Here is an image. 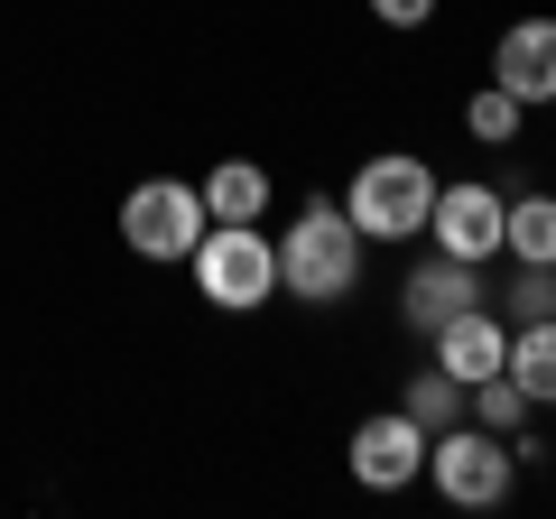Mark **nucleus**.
Listing matches in <instances>:
<instances>
[{
    "instance_id": "obj_1",
    "label": "nucleus",
    "mask_w": 556,
    "mask_h": 519,
    "mask_svg": "<svg viewBox=\"0 0 556 519\" xmlns=\"http://www.w3.org/2000/svg\"><path fill=\"white\" fill-rule=\"evenodd\" d=\"M362 251H371V241L353 232V214L325 204V195H306V214L278 232V288H288L298 306H334V298H353Z\"/></svg>"
},
{
    "instance_id": "obj_2",
    "label": "nucleus",
    "mask_w": 556,
    "mask_h": 519,
    "mask_svg": "<svg viewBox=\"0 0 556 519\" xmlns=\"http://www.w3.org/2000/svg\"><path fill=\"white\" fill-rule=\"evenodd\" d=\"M427 482H437V501H455V510H501L519 482V436H501V427L482 418H455L427 436Z\"/></svg>"
},
{
    "instance_id": "obj_3",
    "label": "nucleus",
    "mask_w": 556,
    "mask_h": 519,
    "mask_svg": "<svg viewBox=\"0 0 556 519\" xmlns=\"http://www.w3.org/2000/svg\"><path fill=\"white\" fill-rule=\"evenodd\" d=\"M195 269V298L223 306V316H251V306L278 298V241L260 223H204V241L186 251Z\"/></svg>"
},
{
    "instance_id": "obj_4",
    "label": "nucleus",
    "mask_w": 556,
    "mask_h": 519,
    "mask_svg": "<svg viewBox=\"0 0 556 519\" xmlns=\"http://www.w3.org/2000/svg\"><path fill=\"white\" fill-rule=\"evenodd\" d=\"M427 204H437V167L408 159V149L362 159L353 186H343V214H353L362 241H417V232H427Z\"/></svg>"
},
{
    "instance_id": "obj_5",
    "label": "nucleus",
    "mask_w": 556,
    "mask_h": 519,
    "mask_svg": "<svg viewBox=\"0 0 556 519\" xmlns=\"http://www.w3.org/2000/svg\"><path fill=\"white\" fill-rule=\"evenodd\" d=\"M204 223H214L204 214V186H186V177H149V186L121 195V241H130L139 260H167V269L204 241Z\"/></svg>"
},
{
    "instance_id": "obj_6",
    "label": "nucleus",
    "mask_w": 556,
    "mask_h": 519,
    "mask_svg": "<svg viewBox=\"0 0 556 519\" xmlns=\"http://www.w3.org/2000/svg\"><path fill=\"white\" fill-rule=\"evenodd\" d=\"M343 464H353L362 492H408V482H427V427L408 408H371L343 445Z\"/></svg>"
},
{
    "instance_id": "obj_7",
    "label": "nucleus",
    "mask_w": 556,
    "mask_h": 519,
    "mask_svg": "<svg viewBox=\"0 0 556 519\" xmlns=\"http://www.w3.org/2000/svg\"><path fill=\"white\" fill-rule=\"evenodd\" d=\"M501 204H510V195H492L482 177L437 186V204H427V241H437L445 260H473V269H492V260H501Z\"/></svg>"
},
{
    "instance_id": "obj_8",
    "label": "nucleus",
    "mask_w": 556,
    "mask_h": 519,
    "mask_svg": "<svg viewBox=\"0 0 556 519\" xmlns=\"http://www.w3.org/2000/svg\"><path fill=\"white\" fill-rule=\"evenodd\" d=\"M464 306H482V269L473 260L427 251L408 279H399V325H408V334H437V325H455Z\"/></svg>"
},
{
    "instance_id": "obj_9",
    "label": "nucleus",
    "mask_w": 556,
    "mask_h": 519,
    "mask_svg": "<svg viewBox=\"0 0 556 519\" xmlns=\"http://www.w3.org/2000/svg\"><path fill=\"white\" fill-rule=\"evenodd\" d=\"M492 84L501 93H519L538 112V102H556V20H510L492 38Z\"/></svg>"
},
{
    "instance_id": "obj_10",
    "label": "nucleus",
    "mask_w": 556,
    "mask_h": 519,
    "mask_svg": "<svg viewBox=\"0 0 556 519\" xmlns=\"http://www.w3.org/2000/svg\"><path fill=\"white\" fill-rule=\"evenodd\" d=\"M427 343H437V371L473 390V380H492V371H501V353H510V316H492V306H464V316H455V325H437Z\"/></svg>"
},
{
    "instance_id": "obj_11",
    "label": "nucleus",
    "mask_w": 556,
    "mask_h": 519,
    "mask_svg": "<svg viewBox=\"0 0 556 519\" xmlns=\"http://www.w3.org/2000/svg\"><path fill=\"white\" fill-rule=\"evenodd\" d=\"M501 371L519 380V400H529V408H556V316L510 325V353H501Z\"/></svg>"
},
{
    "instance_id": "obj_12",
    "label": "nucleus",
    "mask_w": 556,
    "mask_h": 519,
    "mask_svg": "<svg viewBox=\"0 0 556 519\" xmlns=\"http://www.w3.org/2000/svg\"><path fill=\"white\" fill-rule=\"evenodd\" d=\"M204 214L214 223H260L269 214V167L260 159H223L214 177H204Z\"/></svg>"
},
{
    "instance_id": "obj_13",
    "label": "nucleus",
    "mask_w": 556,
    "mask_h": 519,
    "mask_svg": "<svg viewBox=\"0 0 556 519\" xmlns=\"http://www.w3.org/2000/svg\"><path fill=\"white\" fill-rule=\"evenodd\" d=\"M501 251L556 269V195H510L501 204Z\"/></svg>"
},
{
    "instance_id": "obj_14",
    "label": "nucleus",
    "mask_w": 556,
    "mask_h": 519,
    "mask_svg": "<svg viewBox=\"0 0 556 519\" xmlns=\"http://www.w3.org/2000/svg\"><path fill=\"white\" fill-rule=\"evenodd\" d=\"M519 121H529V102L501 93V84H482V93L464 102V130H473L482 149H510V140H519Z\"/></svg>"
},
{
    "instance_id": "obj_15",
    "label": "nucleus",
    "mask_w": 556,
    "mask_h": 519,
    "mask_svg": "<svg viewBox=\"0 0 556 519\" xmlns=\"http://www.w3.org/2000/svg\"><path fill=\"white\" fill-rule=\"evenodd\" d=\"M464 418H482V427H501V436H519V427H529V400H519L510 371H492V380H473V390H464Z\"/></svg>"
},
{
    "instance_id": "obj_16",
    "label": "nucleus",
    "mask_w": 556,
    "mask_h": 519,
    "mask_svg": "<svg viewBox=\"0 0 556 519\" xmlns=\"http://www.w3.org/2000/svg\"><path fill=\"white\" fill-rule=\"evenodd\" d=\"M399 408H408V418L427 427V436H437V427H455V418H464V380H445V371H417Z\"/></svg>"
},
{
    "instance_id": "obj_17",
    "label": "nucleus",
    "mask_w": 556,
    "mask_h": 519,
    "mask_svg": "<svg viewBox=\"0 0 556 519\" xmlns=\"http://www.w3.org/2000/svg\"><path fill=\"white\" fill-rule=\"evenodd\" d=\"M510 325H529V316H556V269H538V260H519V279H510Z\"/></svg>"
},
{
    "instance_id": "obj_18",
    "label": "nucleus",
    "mask_w": 556,
    "mask_h": 519,
    "mask_svg": "<svg viewBox=\"0 0 556 519\" xmlns=\"http://www.w3.org/2000/svg\"><path fill=\"white\" fill-rule=\"evenodd\" d=\"M371 20L380 28H427V20H437V0H371Z\"/></svg>"
}]
</instances>
